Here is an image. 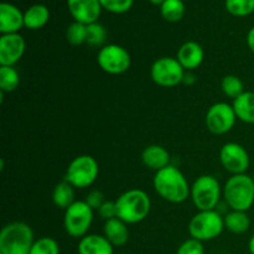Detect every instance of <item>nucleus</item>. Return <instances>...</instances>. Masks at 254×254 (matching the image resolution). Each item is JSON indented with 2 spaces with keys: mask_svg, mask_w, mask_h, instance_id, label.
<instances>
[{
  "mask_svg": "<svg viewBox=\"0 0 254 254\" xmlns=\"http://www.w3.org/2000/svg\"><path fill=\"white\" fill-rule=\"evenodd\" d=\"M155 192L170 203H183L190 197L191 186L181 170L169 165L156 171L153 179Z\"/></svg>",
  "mask_w": 254,
  "mask_h": 254,
  "instance_id": "f257e3e1",
  "label": "nucleus"
},
{
  "mask_svg": "<svg viewBox=\"0 0 254 254\" xmlns=\"http://www.w3.org/2000/svg\"><path fill=\"white\" fill-rule=\"evenodd\" d=\"M118 218L128 225L141 222L149 216L151 200L148 193L140 189L127 190L116 200Z\"/></svg>",
  "mask_w": 254,
  "mask_h": 254,
  "instance_id": "f03ea898",
  "label": "nucleus"
},
{
  "mask_svg": "<svg viewBox=\"0 0 254 254\" xmlns=\"http://www.w3.org/2000/svg\"><path fill=\"white\" fill-rule=\"evenodd\" d=\"M34 242V231L30 225L14 221L1 228L0 254H30Z\"/></svg>",
  "mask_w": 254,
  "mask_h": 254,
  "instance_id": "7ed1b4c3",
  "label": "nucleus"
},
{
  "mask_svg": "<svg viewBox=\"0 0 254 254\" xmlns=\"http://www.w3.org/2000/svg\"><path fill=\"white\" fill-rule=\"evenodd\" d=\"M223 198L231 210L247 212L254 203V181L247 174L232 175L223 185Z\"/></svg>",
  "mask_w": 254,
  "mask_h": 254,
  "instance_id": "20e7f679",
  "label": "nucleus"
},
{
  "mask_svg": "<svg viewBox=\"0 0 254 254\" xmlns=\"http://www.w3.org/2000/svg\"><path fill=\"white\" fill-rule=\"evenodd\" d=\"M223 196V188L212 175H201L191 185L190 197L198 211L216 210Z\"/></svg>",
  "mask_w": 254,
  "mask_h": 254,
  "instance_id": "39448f33",
  "label": "nucleus"
},
{
  "mask_svg": "<svg viewBox=\"0 0 254 254\" xmlns=\"http://www.w3.org/2000/svg\"><path fill=\"white\" fill-rule=\"evenodd\" d=\"M225 230L223 216L217 210L198 211L189 222L191 238L205 242L217 238Z\"/></svg>",
  "mask_w": 254,
  "mask_h": 254,
  "instance_id": "423d86ee",
  "label": "nucleus"
},
{
  "mask_svg": "<svg viewBox=\"0 0 254 254\" xmlns=\"http://www.w3.org/2000/svg\"><path fill=\"white\" fill-rule=\"evenodd\" d=\"M94 210L86 201H74L64 210V227L67 235L73 238H83L93 223Z\"/></svg>",
  "mask_w": 254,
  "mask_h": 254,
  "instance_id": "0eeeda50",
  "label": "nucleus"
},
{
  "mask_svg": "<svg viewBox=\"0 0 254 254\" xmlns=\"http://www.w3.org/2000/svg\"><path fill=\"white\" fill-rule=\"evenodd\" d=\"M99 175V165L92 155H78L69 163L64 180L73 188L86 189L93 185Z\"/></svg>",
  "mask_w": 254,
  "mask_h": 254,
  "instance_id": "6e6552de",
  "label": "nucleus"
},
{
  "mask_svg": "<svg viewBox=\"0 0 254 254\" xmlns=\"http://www.w3.org/2000/svg\"><path fill=\"white\" fill-rule=\"evenodd\" d=\"M185 68L181 66L176 57H160L153 62L150 77L153 82L164 88H171L183 83Z\"/></svg>",
  "mask_w": 254,
  "mask_h": 254,
  "instance_id": "1a4fd4ad",
  "label": "nucleus"
},
{
  "mask_svg": "<svg viewBox=\"0 0 254 254\" xmlns=\"http://www.w3.org/2000/svg\"><path fill=\"white\" fill-rule=\"evenodd\" d=\"M97 64L106 73L122 74L130 68L131 56L126 47L117 44H108L101 47L98 51Z\"/></svg>",
  "mask_w": 254,
  "mask_h": 254,
  "instance_id": "9d476101",
  "label": "nucleus"
},
{
  "mask_svg": "<svg viewBox=\"0 0 254 254\" xmlns=\"http://www.w3.org/2000/svg\"><path fill=\"white\" fill-rule=\"evenodd\" d=\"M237 116L233 106L226 102H217L207 109L205 116V124L208 131L216 135H222L232 130Z\"/></svg>",
  "mask_w": 254,
  "mask_h": 254,
  "instance_id": "9b49d317",
  "label": "nucleus"
},
{
  "mask_svg": "<svg viewBox=\"0 0 254 254\" xmlns=\"http://www.w3.org/2000/svg\"><path fill=\"white\" fill-rule=\"evenodd\" d=\"M220 161L223 169L231 175L246 174L251 165V158L247 149L235 141H230L222 145L220 150Z\"/></svg>",
  "mask_w": 254,
  "mask_h": 254,
  "instance_id": "f8f14e48",
  "label": "nucleus"
},
{
  "mask_svg": "<svg viewBox=\"0 0 254 254\" xmlns=\"http://www.w3.org/2000/svg\"><path fill=\"white\" fill-rule=\"evenodd\" d=\"M26 42L20 34H5L0 37V66H14L22 59Z\"/></svg>",
  "mask_w": 254,
  "mask_h": 254,
  "instance_id": "ddd939ff",
  "label": "nucleus"
},
{
  "mask_svg": "<svg viewBox=\"0 0 254 254\" xmlns=\"http://www.w3.org/2000/svg\"><path fill=\"white\" fill-rule=\"evenodd\" d=\"M67 7L74 21L84 25L98 21L103 9L99 0H67Z\"/></svg>",
  "mask_w": 254,
  "mask_h": 254,
  "instance_id": "4468645a",
  "label": "nucleus"
},
{
  "mask_svg": "<svg viewBox=\"0 0 254 254\" xmlns=\"http://www.w3.org/2000/svg\"><path fill=\"white\" fill-rule=\"evenodd\" d=\"M25 27L24 12L10 2L0 4V32L5 34H19Z\"/></svg>",
  "mask_w": 254,
  "mask_h": 254,
  "instance_id": "2eb2a0df",
  "label": "nucleus"
},
{
  "mask_svg": "<svg viewBox=\"0 0 254 254\" xmlns=\"http://www.w3.org/2000/svg\"><path fill=\"white\" fill-rule=\"evenodd\" d=\"M176 59L185 71H193L198 68L205 59V51L202 46L196 41H188L180 46L176 54Z\"/></svg>",
  "mask_w": 254,
  "mask_h": 254,
  "instance_id": "dca6fc26",
  "label": "nucleus"
},
{
  "mask_svg": "<svg viewBox=\"0 0 254 254\" xmlns=\"http://www.w3.org/2000/svg\"><path fill=\"white\" fill-rule=\"evenodd\" d=\"M141 161L146 168L156 171L170 165V154L164 146L158 144L148 145L141 153Z\"/></svg>",
  "mask_w": 254,
  "mask_h": 254,
  "instance_id": "f3484780",
  "label": "nucleus"
},
{
  "mask_svg": "<svg viewBox=\"0 0 254 254\" xmlns=\"http://www.w3.org/2000/svg\"><path fill=\"white\" fill-rule=\"evenodd\" d=\"M103 236L111 242L113 247L126 246L129 241L128 223L118 217L106 221L103 227Z\"/></svg>",
  "mask_w": 254,
  "mask_h": 254,
  "instance_id": "a211bd4d",
  "label": "nucleus"
},
{
  "mask_svg": "<svg viewBox=\"0 0 254 254\" xmlns=\"http://www.w3.org/2000/svg\"><path fill=\"white\" fill-rule=\"evenodd\" d=\"M78 254H114L113 246L104 236L87 235L79 240Z\"/></svg>",
  "mask_w": 254,
  "mask_h": 254,
  "instance_id": "6ab92c4d",
  "label": "nucleus"
},
{
  "mask_svg": "<svg viewBox=\"0 0 254 254\" xmlns=\"http://www.w3.org/2000/svg\"><path fill=\"white\" fill-rule=\"evenodd\" d=\"M238 121L254 124V92L246 91L232 103Z\"/></svg>",
  "mask_w": 254,
  "mask_h": 254,
  "instance_id": "aec40b11",
  "label": "nucleus"
},
{
  "mask_svg": "<svg viewBox=\"0 0 254 254\" xmlns=\"http://www.w3.org/2000/svg\"><path fill=\"white\" fill-rule=\"evenodd\" d=\"M50 20V10L44 4L31 5L24 12V24L26 29L39 30L44 27Z\"/></svg>",
  "mask_w": 254,
  "mask_h": 254,
  "instance_id": "412c9836",
  "label": "nucleus"
},
{
  "mask_svg": "<svg viewBox=\"0 0 254 254\" xmlns=\"http://www.w3.org/2000/svg\"><path fill=\"white\" fill-rule=\"evenodd\" d=\"M225 228L235 235L246 233L251 227V218L245 211L231 210L223 216Z\"/></svg>",
  "mask_w": 254,
  "mask_h": 254,
  "instance_id": "4be33fe9",
  "label": "nucleus"
},
{
  "mask_svg": "<svg viewBox=\"0 0 254 254\" xmlns=\"http://www.w3.org/2000/svg\"><path fill=\"white\" fill-rule=\"evenodd\" d=\"M74 188L66 180L55 186L52 191V202L56 207L66 210L74 202Z\"/></svg>",
  "mask_w": 254,
  "mask_h": 254,
  "instance_id": "5701e85b",
  "label": "nucleus"
},
{
  "mask_svg": "<svg viewBox=\"0 0 254 254\" xmlns=\"http://www.w3.org/2000/svg\"><path fill=\"white\" fill-rule=\"evenodd\" d=\"M20 74L14 66H0V91L11 93L19 87Z\"/></svg>",
  "mask_w": 254,
  "mask_h": 254,
  "instance_id": "b1692460",
  "label": "nucleus"
},
{
  "mask_svg": "<svg viewBox=\"0 0 254 254\" xmlns=\"http://www.w3.org/2000/svg\"><path fill=\"white\" fill-rule=\"evenodd\" d=\"M161 16L169 22H178L185 15L184 0H166L160 6Z\"/></svg>",
  "mask_w": 254,
  "mask_h": 254,
  "instance_id": "393cba45",
  "label": "nucleus"
},
{
  "mask_svg": "<svg viewBox=\"0 0 254 254\" xmlns=\"http://www.w3.org/2000/svg\"><path fill=\"white\" fill-rule=\"evenodd\" d=\"M221 89L226 97L232 98L233 101L246 92L245 83L236 74H227V76L223 77L222 81H221Z\"/></svg>",
  "mask_w": 254,
  "mask_h": 254,
  "instance_id": "a878e982",
  "label": "nucleus"
},
{
  "mask_svg": "<svg viewBox=\"0 0 254 254\" xmlns=\"http://www.w3.org/2000/svg\"><path fill=\"white\" fill-rule=\"evenodd\" d=\"M225 7L233 16L245 17L254 12V0H225Z\"/></svg>",
  "mask_w": 254,
  "mask_h": 254,
  "instance_id": "bb28decb",
  "label": "nucleus"
},
{
  "mask_svg": "<svg viewBox=\"0 0 254 254\" xmlns=\"http://www.w3.org/2000/svg\"><path fill=\"white\" fill-rule=\"evenodd\" d=\"M107 39V30L106 27L98 21L93 22L91 25H87V41L89 46L94 47H103L104 42Z\"/></svg>",
  "mask_w": 254,
  "mask_h": 254,
  "instance_id": "cd10ccee",
  "label": "nucleus"
},
{
  "mask_svg": "<svg viewBox=\"0 0 254 254\" xmlns=\"http://www.w3.org/2000/svg\"><path fill=\"white\" fill-rule=\"evenodd\" d=\"M66 40L73 46H79L87 41V25L81 22H72L66 30Z\"/></svg>",
  "mask_w": 254,
  "mask_h": 254,
  "instance_id": "c85d7f7f",
  "label": "nucleus"
},
{
  "mask_svg": "<svg viewBox=\"0 0 254 254\" xmlns=\"http://www.w3.org/2000/svg\"><path fill=\"white\" fill-rule=\"evenodd\" d=\"M30 254H60V246L51 237H41L34 242Z\"/></svg>",
  "mask_w": 254,
  "mask_h": 254,
  "instance_id": "c756f323",
  "label": "nucleus"
},
{
  "mask_svg": "<svg viewBox=\"0 0 254 254\" xmlns=\"http://www.w3.org/2000/svg\"><path fill=\"white\" fill-rule=\"evenodd\" d=\"M102 7L113 14H124L133 6L134 0H99Z\"/></svg>",
  "mask_w": 254,
  "mask_h": 254,
  "instance_id": "7c9ffc66",
  "label": "nucleus"
},
{
  "mask_svg": "<svg viewBox=\"0 0 254 254\" xmlns=\"http://www.w3.org/2000/svg\"><path fill=\"white\" fill-rule=\"evenodd\" d=\"M176 254H205V247L201 241L189 238L179 246Z\"/></svg>",
  "mask_w": 254,
  "mask_h": 254,
  "instance_id": "2f4dec72",
  "label": "nucleus"
},
{
  "mask_svg": "<svg viewBox=\"0 0 254 254\" xmlns=\"http://www.w3.org/2000/svg\"><path fill=\"white\" fill-rule=\"evenodd\" d=\"M97 212H98L99 217L103 218L104 221L117 218L118 217V211H117L116 201H106V202L99 207V210L97 211Z\"/></svg>",
  "mask_w": 254,
  "mask_h": 254,
  "instance_id": "473e14b6",
  "label": "nucleus"
},
{
  "mask_svg": "<svg viewBox=\"0 0 254 254\" xmlns=\"http://www.w3.org/2000/svg\"><path fill=\"white\" fill-rule=\"evenodd\" d=\"M86 201L87 203L89 205V207L92 208V210L94 211H98L99 207H101L102 205H103L104 202H106V200H104V195L102 191L99 190H92L89 191L88 193H87L86 196Z\"/></svg>",
  "mask_w": 254,
  "mask_h": 254,
  "instance_id": "72a5a7b5",
  "label": "nucleus"
},
{
  "mask_svg": "<svg viewBox=\"0 0 254 254\" xmlns=\"http://www.w3.org/2000/svg\"><path fill=\"white\" fill-rule=\"evenodd\" d=\"M196 82V76L192 73V71H186L185 76H184L183 83L189 84V86H192Z\"/></svg>",
  "mask_w": 254,
  "mask_h": 254,
  "instance_id": "f704fd0d",
  "label": "nucleus"
},
{
  "mask_svg": "<svg viewBox=\"0 0 254 254\" xmlns=\"http://www.w3.org/2000/svg\"><path fill=\"white\" fill-rule=\"evenodd\" d=\"M247 45L248 49L254 54V26L248 31L247 34Z\"/></svg>",
  "mask_w": 254,
  "mask_h": 254,
  "instance_id": "c9c22d12",
  "label": "nucleus"
},
{
  "mask_svg": "<svg viewBox=\"0 0 254 254\" xmlns=\"http://www.w3.org/2000/svg\"><path fill=\"white\" fill-rule=\"evenodd\" d=\"M248 251L251 254H254V235L250 238V242H248Z\"/></svg>",
  "mask_w": 254,
  "mask_h": 254,
  "instance_id": "e433bc0d",
  "label": "nucleus"
},
{
  "mask_svg": "<svg viewBox=\"0 0 254 254\" xmlns=\"http://www.w3.org/2000/svg\"><path fill=\"white\" fill-rule=\"evenodd\" d=\"M149 1H150L151 4H154V5H159V6H161V5H163L164 2L166 1V0H149Z\"/></svg>",
  "mask_w": 254,
  "mask_h": 254,
  "instance_id": "4c0bfd02",
  "label": "nucleus"
},
{
  "mask_svg": "<svg viewBox=\"0 0 254 254\" xmlns=\"http://www.w3.org/2000/svg\"><path fill=\"white\" fill-rule=\"evenodd\" d=\"M119 254H127V253H119Z\"/></svg>",
  "mask_w": 254,
  "mask_h": 254,
  "instance_id": "58836bf2",
  "label": "nucleus"
},
{
  "mask_svg": "<svg viewBox=\"0 0 254 254\" xmlns=\"http://www.w3.org/2000/svg\"><path fill=\"white\" fill-rule=\"evenodd\" d=\"M252 178H253V181H254V175H253V176H252Z\"/></svg>",
  "mask_w": 254,
  "mask_h": 254,
  "instance_id": "ea45409f",
  "label": "nucleus"
}]
</instances>
